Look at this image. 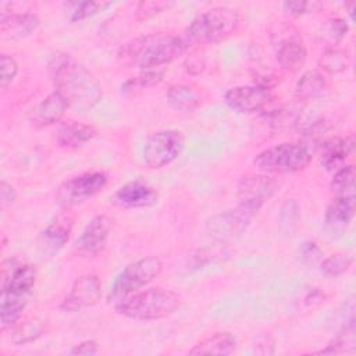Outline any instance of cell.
Here are the masks:
<instances>
[{
  "mask_svg": "<svg viewBox=\"0 0 356 356\" xmlns=\"http://www.w3.org/2000/svg\"><path fill=\"white\" fill-rule=\"evenodd\" d=\"M49 75L70 107L79 113L92 110L102 100V86L93 74L72 56L57 51L49 60Z\"/></svg>",
  "mask_w": 356,
  "mask_h": 356,
  "instance_id": "cell-1",
  "label": "cell"
},
{
  "mask_svg": "<svg viewBox=\"0 0 356 356\" xmlns=\"http://www.w3.org/2000/svg\"><path fill=\"white\" fill-rule=\"evenodd\" d=\"M188 40L179 36L147 35L125 43L118 57L124 63H135L143 71L157 70L185 53Z\"/></svg>",
  "mask_w": 356,
  "mask_h": 356,
  "instance_id": "cell-2",
  "label": "cell"
},
{
  "mask_svg": "<svg viewBox=\"0 0 356 356\" xmlns=\"http://www.w3.org/2000/svg\"><path fill=\"white\" fill-rule=\"evenodd\" d=\"M181 305V298L171 289L154 286L138 291L115 302V312L138 321H154L172 314Z\"/></svg>",
  "mask_w": 356,
  "mask_h": 356,
  "instance_id": "cell-3",
  "label": "cell"
},
{
  "mask_svg": "<svg viewBox=\"0 0 356 356\" xmlns=\"http://www.w3.org/2000/svg\"><path fill=\"white\" fill-rule=\"evenodd\" d=\"M241 15L229 7H213L199 14L188 26L186 38L193 43H218L239 26Z\"/></svg>",
  "mask_w": 356,
  "mask_h": 356,
  "instance_id": "cell-4",
  "label": "cell"
},
{
  "mask_svg": "<svg viewBox=\"0 0 356 356\" xmlns=\"http://www.w3.org/2000/svg\"><path fill=\"white\" fill-rule=\"evenodd\" d=\"M312 160L309 145L300 142H284L267 147L256 154L253 164L263 172L291 174L305 170Z\"/></svg>",
  "mask_w": 356,
  "mask_h": 356,
  "instance_id": "cell-5",
  "label": "cell"
},
{
  "mask_svg": "<svg viewBox=\"0 0 356 356\" xmlns=\"http://www.w3.org/2000/svg\"><path fill=\"white\" fill-rule=\"evenodd\" d=\"M161 268L163 263L157 256H146L129 263L117 275L110 291V299L118 302L125 296L140 291L161 273Z\"/></svg>",
  "mask_w": 356,
  "mask_h": 356,
  "instance_id": "cell-6",
  "label": "cell"
},
{
  "mask_svg": "<svg viewBox=\"0 0 356 356\" xmlns=\"http://www.w3.org/2000/svg\"><path fill=\"white\" fill-rule=\"evenodd\" d=\"M185 136L177 129H164L147 136L143 146V160L150 168H163L177 160L184 150Z\"/></svg>",
  "mask_w": 356,
  "mask_h": 356,
  "instance_id": "cell-7",
  "label": "cell"
},
{
  "mask_svg": "<svg viewBox=\"0 0 356 356\" xmlns=\"http://www.w3.org/2000/svg\"><path fill=\"white\" fill-rule=\"evenodd\" d=\"M108 177L103 171L82 172L65 179L56 192L58 203L64 207L81 204L100 193L107 185Z\"/></svg>",
  "mask_w": 356,
  "mask_h": 356,
  "instance_id": "cell-8",
  "label": "cell"
},
{
  "mask_svg": "<svg viewBox=\"0 0 356 356\" xmlns=\"http://www.w3.org/2000/svg\"><path fill=\"white\" fill-rule=\"evenodd\" d=\"M278 181L270 175H245L238 184V207L253 217L263 207V204L278 192Z\"/></svg>",
  "mask_w": 356,
  "mask_h": 356,
  "instance_id": "cell-9",
  "label": "cell"
},
{
  "mask_svg": "<svg viewBox=\"0 0 356 356\" xmlns=\"http://www.w3.org/2000/svg\"><path fill=\"white\" fill-rule=\"evenodd\" d=\"M1 298L26 300L36 282V267L32 264H17L13 260L11 267L3 266Z\"/></svg>",
  "mask_w": 356,
  "mask_h": 356,
  "instance_id": "cell-10",
  "label": "cell"
},
{
  "mask_svg": "<svg viewBox=\"0 0 356 356\" xmlns=\"http://www.w3.org/2000/svg\"><path fill=\"white\" fill-rule=\"evenodd\" d=\"M250 218V214L236 207L209 218L206 222V229L209 235L218 242H232L246 231Z\"/></svg>",
  "mask_w": 356,
  "mask_h": 356,
  "instance_id": "cell-11",
  "label": "cell"
},
{
  "mask_svg": "<svg viewBox=\"0 0 356 356\" xmlns=\"http://www.w3.org/2000/svg\"><path fill=\"white\" fill-rule=\"evenodd\" d=\"M102 298V284L97 275L85 274L76 278L70 292L63 299L60 309L65 313L81 312L96 305Z\"/></svg>",
  "mask_w": 356,
  "mask_h": 356,
  "instance_id": "cell-12",
  "label": "cell"
},
{
  "mask_svg": "<svg viewBox=\"0 0 356 356\" xmlns=\"http://www.w3.org/2000/svg\"><path fill=\"white\" fill-rule=\"evenodd\" d=\"M273 99L271 89L252 85V86H235L225 92V104L241 114H249L264 108Z\"/></svg>",
  "mask_w": 356,
  "mask_h": 356,
  "instance_id": "cell-13",
  "label": "cell"
},
{
  "mask_svg": "<svg viewBox=\"0 0 356 356\" xmlns=\"http://www.w3.org/2000/svg\"><path fill=\"white\" fill-rule=\"evenodd\" d=\"M111 224V218L106 214L93 217L78 238L75 243V252L82 257H93L99 254L107 243Z\"/></svg>",
  "mask_w": 356,
  "mask_h": 356,
  "instance_id": "cell-14",
  "label": "cell"
},
{
  "mask_svg": "<svg viewBox=\"0 0 356 356\" xmlns=\"http://www.w3.org/2000/svg\"><path fill=\"white\" fill-rule=\"evenodd\" d=\"M159 200V192L152 185L134 179L120 186L114 195L113 202L125 209H142L156 204Z\"/></svg>",
  "mask_w": 356,
  "mask_h": 356,
  "instance_id": "cell-15",
  "label": "cell"
},
{
  "mask_svg": "<svg viewBox=\"0 0 356 356\" xmlns=\"http://www.w3.org/2000/svg\"><path fill=\"white\" fill-rule=\"evenodd\" d=\"M355 213V197H335L328 204L324 225L331 236H341L348 229Z\"/></svg>",
  "mask_w": 356,
  "mask_h": 356,
  "instance_id": "cell-16",
  "label": "cell"
},
{
  "mask_svg": "<svg viewBox=\"0 0 356 356\" xmlns=\"http://www.w3.org/2000/svg\"><path fill=\"white\" fill-rule=\"evenodd\" d=\"M70 107L65 97L54 90L47 95L40 103H38L31 113V122L33 127L43 128L58 122Z\"/></svg>",
  "mask_w": 356,
  "mask_h": 356,
  "instance_id": "cell-17",
  "label": "cell"
},
{
  "mask_svg": "<svg viewBox=\"0 0 356 356\" xmlns=\"http://www.w3.org/2000/svg\"><path fill=\"white\" fill-rule=\"evenodd\" d=\"M321 154L320 163L328 171H337L345 165V160L352 154L355 149V138L350 136H334L323 140L320 145Z\"/></svg>",
  "mask_w": 356,
  "mask_h": 356,
  "instance_id": "cell-18",
  "label": "cell"
},
{
  "mask_svg": "<svg viewBox=\"0 0 356 356\" xmlns=\"http://www.w3.org/2000/svg\"><path fill=\"white\" fill-rule=\"evenodd\" d=\"M72 217L68 213L57 216L42 232L40 246L43 252L53 254L58 252L70 239L72 229Z\"/></svg>",
  "mask_w": 356,
  "mask_h": 356,
  "instance_id": "cell-19",
  "label": "cell"
},
{
  "mask_svg": "<svg viewBox=\"0 0 356 356\" xmlns=\"http://www.w3.org/2000/svg\"><path fill=\"white\" fill-rule=\"evenodd\" d=\"M97 131L93 125L82 122H67L57 131V143L65 149H76L90 142Z\"/></svg>",
  "mask_w": 356,
  "mask_h": 356,
  "instance_id": "cell-20",
  "label": "cell"
},
{
  "mask_svg": "<svg viewBox=\"0 0 356 356\" xmlns=\"http://www.w3.org/2000/svg\"><path fill=\"white\" fill-rule=\"evenodd\" d=\"M236 348V339L231 332L217 331L188 350L189 355H231Z\"/></svg>",
  "mask_w": 356,
  "mask_h": 356,
  "instance_id": "cell-21",
  "label": "cell"
},
{
  "mask_svg": "<svg viewBox=\"0 0 356 356\" xmlns=\"http://www.w3.org/2000/svg\"><path fill=\"white\" fill-rule=\"evenodd\" d=\"M39 17L35 13L1 14V31L11 38H24L39 26Z\"/></svg>",
  "mask_w": 356,
  "mask_h": 356,
  "instance_id": "cell-22",
  "label": "cell"
},
{
  "mask_svg": "<svg viewBox=\"0 0 356 356\" xmlns=\"http://www.w3.org/2000/svg\"><path fill=\"white\" fill-rule=\"evenodd\" d=\"M328 89V82L325 76L314 70L306 71L295 86V96L298 100L309 102L323 97Z\"/></svg>",
  "mask_w": 356,
  "mask_h": 356,
  "instance_id": "cell-23",
  "label": "cell"
},
{
  "mask_svg": "<svg viewBox=\"0 0 356 356\" xmlns=\"http://www.w3.org/2000/svg\"><path fill=\"white\" fill-rule=\"evenodd\" d=\"M307 51L302 40H291L277 46V61L289 72L299 71L305 65Z\"/></svg>",
  "mask_w": 356,
  "mask_h": 356,
  "instance_id": "cell-24",
  "label": "cell"
},
{
  "mask_svg": "<svg viewBox=\"0 0 356 356\" xmlns=\"http://www.w3.org/2000/svg\"><path fill=\"white\" fill-rule=\"evenodd\" d=\"M167 100L174 108L184 113H191L200 106L199 95L191 86L184 83L170 86L167 90Z\"/></svg>",
  "mask_w": 356,
  "mask_h": 356,
  "instance_id": "cell-25",
  "label": "cell"
},
{
  "mask_svg": "<svg viewBox=\"0 0 356 356\" xmlns=\"http://www.w3.org/2000/svg\"><path fill=\"white\" fill-rule=\"evenodd\" d=\"M46 323L40 317H31L24 323L15 324L11 331L10 341L14 345H25L36 341L44 332Z\"/></svg>",
  "mask_w": 356,
  "mask_h": 356,
  "instance_id": "cell-26",
  "label": "cell"
},
{
  "mask_svg": "<svg viewBox=\"0 0 356 356\" xmlns=\"http://www.w3.org/2000/svg\"><path fill=\"white\" fill-rule=\"evenodd\" d=\"M349 64H350L349 53L339 47H327L318 60V65L323 68V71L331 75L346 71Z\"/></svg>",
  "mask_w": 356,
  "mask_h": 356,
  "instance_id": "cell-27",
  "label": "cell"
},
{
  "mask_svg": "<svg viewBox=\"0 0 356 356\" xmlns=\"http://www.w3.org/2000/svg\"><path fill=\"white\" fill-rule=\"evenodd\" d=\"M348 32V24L343 18H328L321 24L317 31V39L325 43L328 47H337V44L345 38Z\"/></svg>",
  "mask_w": 356,
  "mask_h": 356,
  "instance_id": "cell-28",
  "label": "cell"
},
{
  "mask_svg": "<svg viewBox=\"0 0 356 356\" xmlns=\"http://www.w3.org/2000/svg\"><path fill=\"white\" fill-rule=\"evenodd\" d=\"M355 178L356 171L352 164L338 168L331 181V189L335 197H355Z\"/></svg>",
  "mask_w": 356,
  "mask_h": 356,
  "instance_id": "cell-29",
  "label": "cell"
},
{
  "mask_svg": "<svg viewBox=\"0 0 356 356\" xmlns=\"http://www.w3.org/2000/svg\"><path fill=\"white\" fill-rule=\"evenodd\" d=\"M110 6L111 3L108 1H70L67 3V8L70 11L68 18L71 22H79L97 14L99 11L106 10Z\"/></svg>",
  "mask_w": 356,
  "mask_h": 356,
  "instance_id": "cell-30",
  "label": "cell"
},
{
  "mask_svg": "<svg viewBox=\"0 0 356 356\" xmlns=\"http://www.w3.org/2000/svg\"><path fill=\"white\" fill-rule=\"evenodd\" d=\"M355 349V324H349L341 328V331L334 337V339L321 350L316 352L318 355L325 353H342L352 352Z\"/></svg>",
  "mask_w": 356,
  "mask_h": 356,
  "instance_id": "cell-31",
  "label": "cell"
},
{
  "mask_svg": "<svg viewBox=\"0 0 356 356\" xmlns=\"http://www.w3.org/2000/svg\"><path fill=\"white\" fill-rule=\"evenodd\" d=\"M352 256L346 253H334L321 261V273L327 277L335 278L345 274L352 266Z\"/></svg>",
  "mask_w": 356,
  "mask_h": 356,
  "instance_id": "cell-32",
  "label": "cell"
},
{
  "mask_svg": "<svg viewBox=\"0 0 356 356\" xmlns=\"http://www.w3.org/2000/svg\"><path fill=\"white\" fill-rule=\"evenodd\" d=\"M164 75V70H149V71H143L139 76L129 79L125 85H124V90H134V88H139V89H145V88H150L157 85Z\"/></svg>",
  "mask_w": 356,
  "mask_h": 356,
  "instance_id": "cell-33",
  "label": "cell"
},
{
  "mask_svg": "<svg viewBox=\"0 0 356 356\" xmlns=\"http://www.w3.org/2000/svg\"><path fill=\"white\" fill-rule=\"evenodd\" d=\"M274 29L271 31V40L275 46H280L285 42H291V40H302L299 32L296 31L295 26L289 25V24H275L273 26Z\"/></svg>",
  "mask_w": 356,
  "mask_h": 356,
  "instance_id": "cell-34",
  "label": "cell"
},
{
  "mask_svg": "<svg viewBox=\"0 0 356 356\" xmlns=\"http://www.w3.org/2000/svg\"><path fill=\"white\" fill-rule=\"evenodd\" d=\"M298 256L303 264L313 266L320 260L321 249L318 248V245L316 242L305 241L303 243H300V246L298 249Z\"/></svg>",
  "mask_w": 356,
  "mask_h": 356,
  "instance_id": "cell-35",
  "label": "cell"
},
{
  "mask_svg": "<svg viewBox=\"0 0 356 356\" xmlns=\"http://www.w3.org/2000/svg\"><path fill=\"white\" fill-rule=\"evenodd\" d=\"M0 68H1V88L6 89L15 78L17 72H18V64L17 61L7 54H1L0 57Z\"/></svg>",
  "mask_w": 356,
  "mask_h": 356,
  "instance_id": "cell-36",
  "label": "cell"
},
{
  "mask_svg": "<svg viewBox=\"0 0 356 356\" xmlns=\"http://www.w3.org/2000/svg\"><path fill=\"white\" fill-rule=\"evenodd\" d=\"M172 3H161V1H142L136 7V15L139 19H146L149 17L156 15L157 13L168 8Z\"/></svg>",
  "mask_w": 356,
  "mask_h": 356,
  "instance_id": "cell-37",
  "label": "cell"
},
{
  "mask_svg": "<svg viewBox=\"0 0 356 356\" xmlns=\"http://www.w3.org/2000/svg\"><path fill=\"white\" fill-rule=\"evenodd\" d=\"M318 3H310V1H285L282 4L284 10L289 15H302L306 13H310V8L313 10L314 7H318Z\"/></svg>",
  "mask_w": 356,
  "mask_h": 356,
  "instance_id": "cell-38",
  "label": "cell"
},
{
  "mask_svg": "<svg viewBox=\"0 0 356 356\" xmlns=\"http://www.w3.org/2000/svg\"><path fill=\"white\" fill-rule=\"evenodd\" d=\"M17 199V193L14 191V188L7 184V182H1L0 184V203H1V209H7L8 206H11Z\"/></svg>",
  "mask_w": 356,
  "mask_h": 356,
  "instance_id": "cell-39",
  "label": "cell"
},
{
  "mask_svg": "<svg viewBox=\"0 0 356 356\" xmlns=\"http://www.w3.org/2000/svg\"><path fill=\"white\" fill-rule=\"evenodd\" d=\"M99 352V348H97V342L93 341V339H88V341H83L78 345H75L70 353L71 355H83V356H89V355H96Z\"/></svg>",
  "mask_w": 356,
  "mask_h": 356,
  "instance_id": "cell-40",
  "label": "cell"
},
{
  "mask_svg": "<svg viewBox=\"0 0 356 356\" xmlns=\"http://www.w3.org/2000/svg\"><path fill=\"white\" fill-rule=\"evenodd\" d=\"M325 302V295L318 289V288H312V291H309L305 296V303L309 307H316L320 306L321 303Z\"/></svg>",
  "mask_w": 356,
  "mask_h": 356,
  "instance_id": "cell-41",
  "label": "cell"
},
{
  "mask_svg": "<svg viewBox=\"0 0 356 356\" xmlns=\"http://www.w3.org/2000/svg\"><path fill=\"white\" fill-rule=\"evenodd\" d=\"M355 1H352V3H349V4H346V7H348V13H349V15H350V18H353V8H355Z\"/></svg>",
  "mask_w": 356,
  "mask_h": 356,
  "instance_id": "cell-42",
  "label": "cell"
}]
</instances>
